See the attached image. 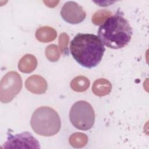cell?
Segmentation results:
<instances>
[{"mask_svg":"<svg viewBox=\"0 0 149 149\" xmlns=\"http://www.w3.org/2000/svg\"><path fill=\"white\" fill-rule=\"evenodd\" d=\"M57 36L56 31L49 26H42L38 28L36 32L37 40L41 42H49L54 41Z\"/></svg>","mask_w":149,"mask_h":149,"instance_id":"8fae6325","label":"cell"},{"mask_svg":"<svg viewBox=\"0 0 149 149\" xmlns=\"http://www.w3.org/2000/svg\"><path fill=\"white\" fill-rule=\"evenodd\" d=\"M2 148H40V146L38 141L30 133L24 132L14 136L9 134L7 141L3 144Z\"/></svg>","mask_w":149,"mask_h":149,"instance_id":"8992f818","label":"cell"},{"mask_svg":"<svg viewBox=\"0 0 149 149\" xmlns=\"http://www.w3.org/2000/svg\"><path fill=\"white\" fill-rule=\"evenodd\" d=\"M69 142L73 147L81 148L87 144L88 137L86 134L81 132H76L70 136Z\"/></svg>","mask_w":149,"mask_h":149,"instance_id":"4fadbf2b","label":"cell"},{"mask_svg":"<svg viewBox=\"0 0 149 149\" xmlns=\"http://www.w3.org/2000/svg\"><path fill=\"white\" fill-rule=\"evenodd\" d=\"M61 15L62 19L70 24H79L86 17L83 7L74 1H68L63 5Z\"/></svg>","mask_w":149,"mask_h":149,"instance_id":"52a82bcc","label":"cell"},{"mask_svg":"<svg viewBox=\"0 0 149 149\" xmlns=\"http://www.w3.org/2000/svg\"><path fill=\"white\" fill-rule=\"evenodd\" d=\"M97 34L103 44L109 48L117 49L128 44L133 30L129 22L118 10L101 25Z\"/></svg>","mask_w":149,"mask_h":149,"instance_id":"7a4b0ae2","label":"cell"},{"mask_svg":"<svg viewBox=\"0 0 149 149\" xmlns=\"http://www.w3.org/2000/svg\"><path fill=\"white\" fill-rule=\"evenodd\" d=\"M111 89L112 84L111 82L104 78L95 80L92 86V91L93 93L100 97L105 96L109 94Z\"/></svg>","mask_w":149,"mask_h":149,"instance_id":"30bf717a","label":"cell"},{"mask_svg":"<svg viewBox=\"0 0 149 149\" xmlns=\"http://www.w3.org/2000/svg\"><path fill=\"white\" fill-rule=\"evenodd\" d=\"M69 37L66 33H62L60 34L58 39L59 47L60 51L63 55L67 56L69 54L68 49V43Z\"/></svg>","mask_w":149,"mask_h":149,"instance_id":"2e32d148","label":"cell"},{"mask_svg":"<svg viewBox=\"0 0 149 149\" xmlns=\"http://www.w3.org/2000/svg\"><path fill=\"white\" fill-rule=\"evenodd\" d=\"M30 125L36 134L49 137L59 132L61 122L58 112L54 109L42 106L36 109L33 112Z\"/></svg>","mask_w":149,"mask_h":149,"instance_id":"3957f363","label":"cell"},{"mask_svg":"<svg viewBox=\"0 0 149 149\" xmlns=\"http://www.w3.org/2000/svg\"><path fill=\"white\" fill-rule=\"evenodd\" d=\"M37 66L36 58L31 54H26L19 61L18 69L22 72L29 73L35 70Z\"/></svg>","mask_w":149,"mask_h":149,"instance_id":"9c48e42d","label":"cell"},{"mask_svg":"<svg viewBox=\"0 0 149 149\" xmlns=\"http://www.w3.org/2000/svg\"><path fill=\"white\" fill-rule=\"evenodd\" d=\"M90 86V81L85 76H79L74 78L70 82L71 88L76 92H83Z\"/></svg>","mask_w":149,"mask_h":149,"instance_id":"7c38bea8","label":"cell"},{"mask_svg":"<svg viewBox=\"0 0 149 149\" xmlns=\"http://www.w3.org/2000/svg\"><path fill=\"white\" fill-rule=\"evenodd\" d=\"M46 58L51 62H56L60 58V52L55 44L49 45L45 48Z\"/></svg>","mask_w":149,"mask_h":149,"instance_id":"9a60e30c","label":"cell"},{"mask_svg":"<svg viewBox=\"0 0 149 149\" xmlns=\"http://www.w3.org/2000/svg\"><path fill=\"white\" fill-rule=\"evenodd\" d=\"M70 50L78 63L90 69L97 66L101 62L105 48L98 36L79 33L72 40Z\"/></svg>","mask_w":149,"mask_h":149,"instance_id":"6da1fadb","label":"cell"},{"mask_svg":"<svg viewBox=\"0 0 149 149\" xmlns=\"http://www.w3.org/2000/svg\"><path fill=\"white\" fill-rule=\"evenodd\" d=\"M25 87L28 91L33 94H41L47 89V82L42 76L35 74L26 80Z\"/></svg>","mask_w":149,"mask_h":149,"instance_id":"ba28073f","label":"cell"},{"mask_svg":"<svg viewBox=\"0 0 149 149\" xmlns=\"http://www.w3.org/2000/svg\"><path fill=\"white\" fill-rule=\"evenodd\" d=\"M72 124L77 129L88 130L95 122V113L92 106L86 101H79L72 106L69 112Z\"/></svg>","mask_w":149,"mask_h":149,"instance_id":"277c9868","label":"cell"},{"mask_svg":"<svg viewBox=\"0 0 149 149\" xmlns=\"http://www.w3.org/2000/svg\"><path fill=\"white\" fill-rule=\"evenodd\" d=\"M22 80L20 74L15 71L8 72L0 83V100L2 103H8L20 91Z\"/></svg>","mask_w":149,"mask_h":149,"instance_id":"5b68a950","label":"cell"},{"mask_svg":"<svg viewBox=\"0 0 149 149\" xmlns=\"http://www.w3.org/2000/svg\"><path fill=\"white\" fill-rule=\"evenodd\" d=\"M112 13L106 9H101L95 12L92 16V22L95 25H100L111 16Z\"/></svg>","mask_w":149,"mask_h":149,"instance_id":"5bb4252c","label":"cell"}]
</instances>
